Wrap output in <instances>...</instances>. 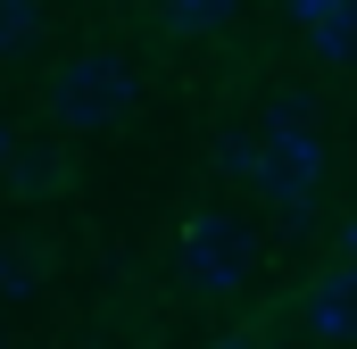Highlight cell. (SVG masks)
Segmentation results:
<instances>
[{"mask_svg":"<svg viewBox=\"0 0 357 349\" xmlns=\"http://www.w3.org/2000/svg\"><path fill=\"white\" fill-rule=\"evenodd\" d=\"M324 167H333L324 125H316V117H299V108L266 117V125H258V142L241 150V174L266 191L274 208H307V200L324 191Z\"/></svg>","mask_w":357,"mask_h":349,"instance_id":"obj_1","label":"cell"},{"mask_svg":"<svg viewBox=\"0 0 357 349\" xmlns=\"http://www.w3.org/2000/svg\"><path fill=\"white\" fill-rule=\"evenodd\" d=\"M142 108V75L116 59V50H84V59H67L59 75H50V117L67 125V133H108L116 117H133Z\"/></svg>","mask_w":357,"mask_h":349,"instance_id":"obj_2","label":"cell"},{"mask_svg":"<svg viewBox=\"0 0 357 349\" xmlns=\"http://www.w3.org/2000/svg\"><path fill=\"white\" fill-rule=\"evenodd\" d=\"M258 266V242H250V225L241 216H191L175 242V274L183 291H199V299H225V291H241V274Z\"/></svg>","mask_w":357,"mask_h":349,"instance_id":"obj_3","label":"cell"},{"mask_svg":"<svg viewBox=\"0 0 357 349\" xmlns=\"http://www.w3.org/2000/svg\"><path fill=\"white\" fill-rule=\"evenodd\" d=\"M307 333H316V341H333V349L357 341V258L333 266V274L307 291Z\"/></svg>","mask_w":357,"mask_h":349,"instance_id":"obj_4","label":"cell"},{"mask_svg":"<svg viewBox=\"0 0 357 349\" xmlns=\"http://www.w3.org/2000/svg\"><path fill=\"white\" fill-rule=\"evenodd\" d=\"M291 17H299V34L316 42L324 67L357 59V0H291Z\"/></svg>","mask_w":357,"mask_h":349,"instance_id":"obj_5","label":"cell"},{"mask_svg":"<svg viewBox=\"0 0 357 349\" xmlns=\"http://www.w3.org/2000/svg\"><path fill=\"white\" fill-rule=\"evenodd\" d=\"M167 34H225L233 25V0H158Z\"/></svg>","mask_w":357,"mask_h":349,"instance_id":"obj_6","label":"cell"},{"mask_svg":"<svg viewBox=\"0 0 357 349\" xmlns=\"http://www.w3.org/2000/svg\"><path fill=\"white\" fill-rule=\"evenodd\" d=\"M33 34H42V0H0V59L25 50Z\"/></svg>","mask_w":357,"mask_h":349,"instance_id":"obj_7","label":"cell"},{"mask_svg":"<svg viewBox=\"0 0 357 349\" xmlns=\"http://www.w3.org/2000/svg\"><path fill=\"white\" fill-rule=\"evenodd\" d=\"M17 291H33V250L25 242H0V299H17Z\"/></svg>","mask_w":357,"mask_h":349,"instance_id":"obj_8","label":"cell"},{"mask_svg":"<svg viewBox=\"0 0 357 349\" xmlns=\"http://www.w3.org/2000/svg\"><path fill=\"white\" fill-rule=\"evenodd\" d=\"M8 158H17V133H8V125H0V174H8Z\"/></svg>","mask_w":357,"mask_h":349,"instance_id":"obj_9","label":"cell"}]
</instances>
